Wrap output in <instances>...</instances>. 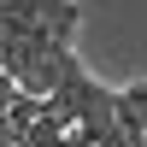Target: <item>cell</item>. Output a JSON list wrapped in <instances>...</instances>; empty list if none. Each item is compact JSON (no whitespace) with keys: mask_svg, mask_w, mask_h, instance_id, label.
<instances>
[{"mask_svg":"<svg viewBox=\"0 0 147 147\" xmlns=\"http://www.w3.org/2000/svg\"><path fill=\"white\" fill-rule=\"evenodd\" d=\"M77 71H82V59H77V53L65 47V53H47V59H35V65H30V71L18 77V88L30 94V100H53V94L65 88V82L77 77Z\"/></svg>","mask_w":147,"mask_h":147,"instance_id":"cell-1","label":"cell"}]
</instances>
